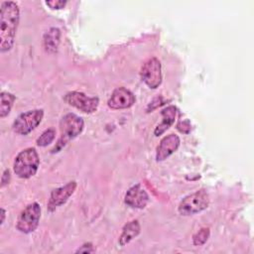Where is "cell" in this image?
Returning a JSON list of instances; mask_svg holds the SVG:
<instances>
[{"label":"cell","instance_id":"22","mask_svg":"<svg viewBox=\"0 0 254 254\" xmlns=\"http://www.w3.org/2000/svg\"><path fill=\"white\" fill-rule=\"evenodd\" d=\"M185 128H187V130H188V131H190V125L189 121L180 122V123L178 124V129H179L182 133H186V129H185ZM186 134H187V133H186Z\"/></svg>","mask_w":254,"mask_h":254},{"label":"cell","instance_id":"6","mask_svg":"<svg viewBox=\"0 0 254 254\" xmlns=\"http://www.w3.org/2000/svg\"><path fill=\"white\" fill-rule=\"evenodd\" d=\"M41 217V207L37 202L26 206L18 216L16 228L23 233L33 232L39 225Z\"/></svg>","mask_w":254,"mask_h":254},{"label":"cell","instance_id":"1","mask_svg":"<svg viewBox=\"0 0 254 254\" xmlns=\"http://www.w3.org/2000/svg\"><path fill=\"white\" fill-rule=\"evenodd\" d=\"M20 11L13 1H5L1 4L0 15V52L5 53L12 49L19 24Z\"/></svg>","mask_w":254,"mask_h":254},{"label":"cell","instance_id":"23","mask_svg":"<svg viewBox=\"0 0 254 254\" xmlns=\"http://www.w3.org/2000/svg\"><path fill=\"white\" fill-rule=\"evenodd\" d=\"M5 214H6V211H5V209H4V208H1V221H0V223H1V224H3V222H4V219H5Z\"/></svg>","mask_w":254,"mask_h":254},{"label":"cell","instance_id":"14","mask_svg":"<svg viewBox=\"0 0 254 254\" xmlns=\"http://www.w3.org/2000/svg\"><path fill=\"white\" fill-rule=\"evenodd\" d=\"M140 224L138 220H132L124 225L122 233L119 237V245L124 246L129 243L133 238H135L140 233Z\"/></svg>","mask_w":254,"mask_h":254},{"label":"cell","instance_id":"17","mask_svg":"<svg viewBox=\"0 0 254 254\" xmlns=\"http://www.w3.org/2000/svg\"><path fill=\"white\" fill-rule=\"evenodd\" d=\"M56 137V130L54 128H49L42 133V135L37 139L36 143L40 147H46L51 144Z\"/></svg>","mask_w":254,"mask_h":254},{"label":"cell","instance_id":"21","mask_svg":"<svg viewBox=\"0 0 254 254\" xmlns=\"http://www.w3.org/2000/svg\"><path fill=\"white\" fill-rule=\"evenodd\" d=\"M93 251V248H92V244L91 243H85V244H83L80 248H78L77 250H76V253H90V252H92Z\"/></svg>","mask_w":254,"mask_h":254},{"label":"cell","instance_id":"16","mask_svg":"<svg viewBox=\"0 0 254 254\" xmlns=\"http://www.w3.org/2000/svg\"><path fill=\"white\" fill-rule=\"evenodd\" d=\"M1 109H0V117L4 118L10 113V110L15 101V96L12 93L2 91L1 92Z\"/></svg>","mask_w":254,"mask_h":254},{"label":"cell","instance_id":"2","mask_svg":"<svg viewBox=\"0 0 254 254\" xmlns=\"http://www.w3.org/2000/svg\"><path fill=\"white\" fill-rule=\"evenodd\" d=\"M83 127V120L79 116L73 113H68L64 115L60 122L61 137L55 148L52 150V153L61 151L62 148L64 147L69 140L74 139L82 132Z\"/></svg>","mask_w":254,"mask_h":254},{"label":"cell","instance_id":"18","mask_svg":"<svg viewBox=\"0 0 254 254\" xmlns=\"http://www.w3.org/2000/svg\"><path fill=\"white\" fill-rule=\"evenodd\" d=\"M209 228H201L200 230H198L192 237V242H193V245L195 246H200L202 244H204L208 237H209Z\"/></svg>","mask_w":254,"mask_h":254},{"label":"cell","instance_id":"5","mask_svg":"<svg viewBox=\"0 0 254 254\" xmlns=\"http://www.w3.org/2000/svg\"><path fill=\"white\" fill-rule=\"evenodd\" d=\"M44 117L43 109L29 110L20 114L13 122V131L20 135H27L42 122Z\"/></svg>","mask_w":254,"mask_h":254},{"label":"cell","instance_id":"9","mask_svg":"<svg viewBox=\"0 0 254 254\" xmlns=\"http://www.w3.org/2000/svg\"><path fill=\"white\" fill-rule=\"evenodd\" d=\"M76 188V183L74 181L67 183L64 187L55 189L50 195V199L48 201V210L54 211L57 207L64 204L69 196L74 192Z\"/></svg>","mask_w":254,"mask_h":254},{"label":"cell","instance_id":"12","mask_svg":"<svg viewBox=\"0 0 254 254\" xmlns=\"http://www.w3.org/2000/svg\"><path fill=\"white\" fill-rule=\"evenodd\" d=\"M179 146H180L179 136L175 134H170L164 137L157 148L156 160L157 161L165 160L170 155H172L179 148Z\"/></svg>","mask_w":254,"mask_h":254},{"label":"cell","instance_id":"7","mask_svg":"<svg viewBox=\"0 0 254 254\" xmlns=\"http://www.w3.org/2000/svg\"><path fill=\"white\" fill-rule=\"evenodd\" d=\"M141 78L150 87L157 88L162 82L161 63L157 58L146 61L141 68Z\"/></svg>","mask_w":254,"mask_h":254},{"label":"cell","instance_id":"3","mask_svg":"<svg viewBox=\"0 0 254 254\" xmlns=\"http://www.w3.org/2000/svg\"><path fill=\"white\" fill-rule=\"evenodd\" d=\"M40 159L35 148H27L21 151L14 161V172L22 179L33 177L39 168Z\"/></svg>","mask_w":254,"mask_h":254},{"label":"cell","instance_id":"13","mask_svg":"<svg viewBox=\"0 0 254 254\" xmlns=\"http://www.w3.org/2000/svg\"><path fill=\"white\" fill-rule=\"evenodd\" d=\"M161 114L163 116V120L156 127V129L154 131L155 136H160L161 134H163L167 129H169L174 124L176 114H177V108L173 105H170V106L166 107L165 109H163L161 111Z\"/></svg>","mask_w":254,"mask_h":254},{"label":"cell","instance_id":"4","mask_svg":"<svg viewBox=\"0 0 254 254\" xmlns=\"http://www.w3.org/2000/svg\"><path fill=\"white\" fill-rule=\"evenodd\" d=\"M209 204V196L205 190H199L186 196L179 204L181 215H191L205 209Z\"/></svg>","mask_w":254,"mask_h":254},{"label":"cell","instance_id":"11","mask_svg":"<svg viewBox=\"0 0 254 254\" xmlns=\"http://www.w3.org/2000/svg\"><path fill=\"white\" fill-rule=\"evenodd\" d=\"M124 200L130 207L143 208L149 201V195L140 185H135L127 190Z\"/></svg>","mask_w":254,"mask_h":254},{"label":"cell","instance_id":"20","mask_svg":"<svg viewBox=\"0 0 254 254\" xmlns=\"http://www.w3.org/2000/svg\"><path fill=\"white\" fill-rule=\"evenodd\" d=\"M10 178H11V175H10V171L7 169L4 171L3 175H2V178H1V187L3 188L4 186L8 185L9 182H10Z\"/></svg>","mask_w":254,"mask_h":254},{"label":"cell","instance_id":"19","mask_svg":"<svg viewBox=\"0 0 254 254\" xmlns=\"http://www.w3.org/2000/svg\"><path fill=\"white\" fill-rule=\"evenodd\" d=\"M66 1L64 0H51V1H46V5L49 6L52 9H62L65 6Z\"/></svg>","mask_w":254,"mask_h":254},{"label":"cell","instance_id":"10","mask_svg":"<svg viewBox=\"0 0 254 254\" xmlns=\"http://www.w3.org/2000/svg\"><path fill=\"white\" fill-rule=\"evenodd\" d=\"M135 103L134 94L125 87H118L114 89L110 98L108 99V106L111 109H125L131 107Z\"/></svg>","mask_w":254,"mask_h":254},{"label":"cell","instance_id":"8","mask_svg":"<svg viewBox=\"0 0 254 254\" xmlns=\"http://www.w3.org/2000/svg\"><path fill=\"white\" fill-rule=\"evenodd\" d=\"M64 100L67 104L75 107L76 109L84 113L94 112L97 109L99 103L97 97H89L79 91H71L66 93Z\"/></svg>","mask_w":254,"mask_h":254},{"label":"cell","instance_id":"15","mask_svg":"<svg viewBox=\"0 0 254 254\" xmlns=\"http://www.w3.org/2000/svg\"><path fill=\"white\" fill-rule=\"evenodd\" d=\"M61 33L58 28H51L44 35V47L48 53H55L60 44Z\"/></svg>","mask_w":254,"mask_h":254}]
</instances>
